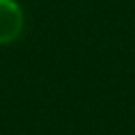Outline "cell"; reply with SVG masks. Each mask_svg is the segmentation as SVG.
Segmentation results:
<instances>
[{"label": "cell", "mask_w": 135, "mask_h": 135, "mask_svg": "<svg viewBox=\"0 0 135 135\" xmlns=\"http://www.w3.org/2000/svg\"><path fill=\"white\" fill-rule=\"evenodd\" d=\"M24 31V12L16 0H0V45L14 43Z\"/></svg>", "instance_id": "cell-1"}]
</instances>
